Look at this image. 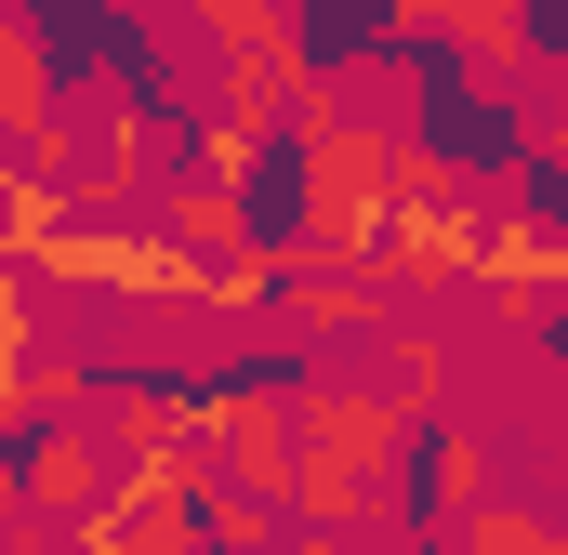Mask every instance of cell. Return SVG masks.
I'll use <instances>...</instances> for the list:
<instances>
[{
  "mask_svg": "<svg viewBox=\"0 0 568 555\" xmlns=\"http://www.w3.org/2000/svg\"><path fill=\"white\" fill-rule=\"evenodd\" d=\"M384 13H397V0H304V53H317V67H344Z\"/></svg>",
  "mask_w": 568,
  "mask_h": 555,
  "instance_id": "obj_1",
  "label": "cell"
},
{
  "mask_svg": "<svg viewBox=\"0 0 568 555\" xmlns=\"http://www.w3.org/2000/svg\"><path fill=\"white\" fill-rule=\"evenodd\" d=\"M529 27H542V53H568V0H529Z\"/></svg>",
  "mask_w": 568,
  "mask_h": 555,
  "instance_id": "obj_2",
  "label": "cell"
},
{
  "mask_svg": "<svg viewBox=\"0 0 568 555\" xmlns=\"http://www.w3.org/2000/svg\"><path fill=\"white\" fill-rule=\"evenodd\" d=\"M556 344H568V317H556Z\"/></svg>",
  "mask_w": 568,
  "mask_h": 555,
  "instance_id": "obj_3",
  "label": "cell"
}]
</instances>
